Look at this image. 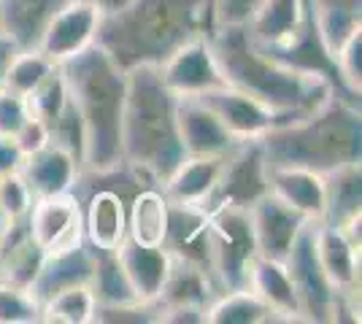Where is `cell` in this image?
I'll list each match as a JSON object with an SVG mask.
<instances>
[{"mask_svg": "<svg viewBox=\"0 0 362 324\" xmlns=\"http://www.w3.org/2000/svg\"><path fill=\"white\" fill-rule=\"evenodd\" d=\"M197 100H203L206 106L216 114V119L225 124L227 133L235 140H257L265 133H271L273 127L284 124V116L276 114L273 108L259 103L257 97L241 92L235 87H216L211 92L197 95Z\"/></svg>", "mask_w": 362, "mask_h": 324, "instance_id": "obj_13", "label": "cell"}, {"mask_svg": "<svg viewBox=\"0 0 362 324\" xmlns=\"http://www.w3.org/2000/svg\"><path fill=\"white\" fill-rule=\"evenodd\" d=\"M314 22L330 54L351 32L362 30V0H311Z\"/></svg>", "mask_w": 362, "mask_h": 324, "instance_id": "obj_29", "label": "cell"}, {"mask_svg": "<svg viewBox=\"0 0 362 324\" xmlns=\"http://www.w3.org/2000/svg\"><path fill=\"white\" fill-rule=\"evenodd\" d=\"M176 106L179 97L165 87L157 65H138L127 71L122 160L144 186H163L187 157Z\"/></svg>", "mask_w": 362, "mask_h": 324, "instance_id": "obj_3", "label": "cell"}, {"mask_svg": "<svg viewBox=\"0 0 362 324\" xmlns=\"http://www.w3.org/2000/svg\"><path fill=\"white\" fill-rule=\"evenodd\" d=\"M209 251H211V273L219 289L222 292L246 289L252 263L259 257L249 211L230 205L209 211Z\"/></svg>", "mask_w": 362, "mask_h": 324, "instance_id": "obj_7", "label": "cell"}, {"mask_svg": "<svg viewBox=\"0 0 362 324\" xmlns=\"http://www.w3.org/2000/svg\"><path fill=\"white\" fill-rule=\"evenodd\" d=\"M117 257L130 281L138 303H157V297L165 289L168 273L173 257L165 246H141L136 241H124L117 248Z\"/></svg>", "mask_w": 362, "mask_h": 324, "instance_id": "obj_18", "label": "cell"}, {"mask_svg": "<svg viewBox=\"0 0 362 324\" xmlns=\"http://www.w3.org/2000/svg\"><path fill=\"white\" fill-rule=\"evenodd\" d=\"M41 322V306L30 292L16 289L0 281V324H30Z\"/></svg>", "mask_w": 362, "mask_h": 324, "instance_id": "obj_37", "label": "cell"}, {"mask_svg": "<svg viewBox=\"0 0 362 324\" xmlns=\"http://www.w3.org/2000/svg\"><path fill=\"white\" fill-rule=\"evenodd\" d=\"M14 143H16V149L22 152V157H30V155H35V152H41L44 146H49V143H52L49 124L41 122L38 116H33V114H30V116L25 119V124L16 130Z\"/></svg>", "mask_w": 362, "mask_h": 324, "instance_id": "obj_39", "label": "cell"}, {"mask_svg": "<svg viewBox=\"0 0 362 324\" xmlns=\"http://www.w3.org/2000/svg\"><path fill=\"white\" fill-rule=\"evenodd\" d=\"M30 116V106L28 97L11 92L6 87H0V136L14 138L16 130L25 124V119Z\"/></svg>", "mask_w": 362, "mask_h": 324, "instance_id": "obj_38", "label": "cell"}, {"mask_svg": "<svg viewBox=\"0 0 362 324\" xmlns=\"http://www.w3.org/2000/svg\"><path fill=\"white\" fill-rule=\"evenodd\" d=\"M95 311H98V300L92 294L90 284H76V287H68L41 303V322L92 324Z\"/></svg>", "mask_w": 362, "mask_h": 324, "instance_id": "obj_32", "label": "cell"}, {"mask_svg": "<svg viewBox=\"0 0 362 324\" xmlns=\"http://www.w3.org/2000/svg\"><path fill=\"white\" fill-rule=\"evenodd\" d=\"M100 19L103 14L98 11V6H92L87 0H68L57 14L52 16V22L46 25L35 49L46 54L54 65L74 60L81 52L98 44Z\"/></svg>", "mask_w": 362, "mask_h": 324, "instance_id": "obj_12", "label": "cell"}, {"mask_svg": "<svg viewBox=\"0 0 362 324\" xmlns=\"http://www.w3.org/2000/svg\"><path fill=\"white\" fill-rule=\"evenodd\" d=\"M170 203L160 186H141L127 203V238L141 246H163L168 235Z\"/></svg>", "mask_w": 362, "mask_h": 324, "instance_id": "obj_27", "label": "cell"}, {"mask_svg": "<svg viewBox=\"0 0 362 324\" xmlns=\"http://www.w3.org/2000/svg\"><path fill=\"white\" fill-rule=\"evenodd\" d=\"M284 265L298 294L300 322H341L344 313H349V322H360V306L354 303V297L338 292L319 265L317 248H314V222H308L300 230Z\"/></svg>", "mask_w": 362, "mask_h": 324, "instance_id": "obj_6", "label": "cell"}, {"mask_svg": "<svg viewBox=\"0 0 362 324\" xmlns=\"http://www.w3.org/2000/svg\"><path fill=\"white\" fill-rule=\"evenodd\" d=\"M8 224H11V222H8V219L3 216V211H0V238L6 235V230H8Z\"/></svg>", "mask_w": 362, "mask_h": 324, "instance_id": "obj_44", "label": "cell"}, {"mask_svg": "<svg viewBox=\"0 0 362 324\" xmlns=\"http://www.w3.org/2000/svg\"><path fill=\"white\" fill-rule=\"evenodd\" d=\"M19 173L35 198H46V195L74 192L81 179V162L68 149L49 143L41 152L25 157Z\"/></svg>", "mask_w": 362, "mask_h": 324, "instance_id": "obj_19", "label": "cell"}, {"mask_svg": "<svg viewBox=\"0 0 362 324\" xmlns=\"http://www.w3.org/2000/svg\"><path fill=\"white\" fill-rule=\"evenodd\" d=\"M19 52L16 44L8 38V35H3L0 32V84H3V76H6V68H8V62L14 60V54Z\"/></svg>", "mask_w": 362, "mask_h": 324, "instance_id": "obj_42", "label": "cell"}, {"mask_svg": "<svg viewBox=\"0 0 362 324\" xmlns=\"http://www.w3.org/2000/svg\"><path fill=\"white\" fill-rule=\"evenodd\" d=\"M92 6H98V11L106 16V14H114V11H119L122 6H127L130 0H87Z\"/></svg>", "mask_w": 362, "mask_h": 324, "instance_id": "obj_43", "label": "cell"}, {"mask_svg": "<svg viewBox=\"0 0 362 324\" xmlns=\"http://www.w3.org/2000/svg\"><path fill=\"white\" fill-rule=\"evenodd\" d=\"M35 195L30 192L28 181L22 179V173H6L0 176V211L8 222H19V219H28L33 208Z\"/></svg>", "mask_w": 362, "mask_h": 324, "instance_id": "obj_36", "label": "cell"}, {"mask_svg": "<svg viewBox=\"0 0 362 324\" xmlns=\"http://www.w3.org/2000/svg\"><path fill=\"white\" fill-rule=\"evenodd\" d=\"M314 248L322 270L341 294L360 292V246L351 244L341 227L314 222Z\"/></svg>", "mask_w": 362, "mask_h": 324, "instance_id": "obj_17", "label": "cell"}, {"mask_svg": "<svg viewBox=\"0 0 362 324\" xmlns=\"http://www.w3.org/2000/svg\"><path fill=\"white\" fill-rule=\"evenodd\" d=\"M327 205L322 222L332 227H346L351 219L362 216V165L351 162L325 173Z\"/></svg>", "mask_w": 362, "mask_h": 324, "instance_id": "obj_28", "label": "cell"}, {"mask_svg": "<svg viewBox=\"0 0 362 324\" xmlns=\"http://www.w3.org/2000/svg\"><path fill=\"white\" fill-rule=\"evenodd\" d=\"M222 294L216 278L209 268L189 260L173 257L170 273H168L165 289L157 297V308H176V306H189V308L209 311L214 300Z\"/></svg>", "mask_w": 362, "mask_h": 324, "instance_id": "obj_22", "label": "cell"}, {"mask_svg": "<svg viewBox=\"0 0 362 324\" xmlns=\"http://www.w3.org/2000/svg\"><path fill=\"white\" fill-rule=\"evenodd\" d=\"M225 157L227 155L184 157V162L168 176L165 184L160 186L163 195H165V200L173 203V205H197V208H206L214 186L219 181Z\"/></svg>", "mask_w": 362, "mask_h": 324, "instance_id": "obj_21", "label": "cell"}, {"mask_svg": "<svg viewBox=\"0 0 362 324\" xmlns=\"http://www.w3.org/2000/svg\"><path fill=\"white\" fill-rule=\"evenodd\" d=\"M30 238L44 248L46 254L68 251L84 244V219L81 200L76 192H60L35 198L28 214Z\"/></svg>", "mask_w": 362, "mask_h": 324, "instance_id": "obj_9", "label": "cell"}, {"mask_svg": "<svg viewBox=\"0 0 362 324\" xmlns=\"http://www.w3.org/2000/svg\"><path fill=\"white\" fill-rule=\"evenodd\" d=\"M160 78L176 97H197L225 87V73L211 49V35H200L179 47L168 60L157 65Z\"/></svg>", "mask_w": 362, "mask_h": 324, "instance_id": "obj_10", "label": "cell"}, {"mask_svg": "<svg viewBox=\"0 0 362 324\" xmlns=\"http://www.w3.org/2000/svg\"><path fill=\"white\" fill-rule=\"evenodd\" d=\"M249 219H252V230H255L257 254L268 257V260H279V263L287 260L300 230L308 224L305 216L289 208L287 203L279 200L271 192L249 208Z\"/></svg>", "mask_w": 362, "mask_h": 324, "instance_id": "obj_14", "label": "cell"}, {"mask_svg": "<svg viewBox=\"0 0 362 324\" xmlns=\"http://www.w3.org/2000/svg\"><path fill=\"white\" fill-rule=\"evenodd\" d=\"M22 152L16 149L14 138H6V136H0V176H6V173H14V170L22 168Z\"/></svg>", "mask_w": 362, "mask_h": 324, "instance_id": "obj_41", "label": "cell"}, {"mask_svg": "<svg viewBox=\"0 0 362 324\" xmlns=\"http://www.w3.org/2000/svg\"><path fill=\"white\" fill-rule=\"evenodd\" d=\"M268 168H308L314 173H330L362 160V114L360 103L332 95L314 114L292 119L262 138Z\"/></svg>", "mask_w": 362, "mask_h": 324, "instance_id": "obj_5", "label": "cell"}, {"mask_svg": "<svg viewBox=\"0 0 362 324\" xmlns=\"http://www.w3.org/2000/svg\"><path fill=\"white\" fill-rule=\"evenodd\" d=\"M95 251V270L90 278V289L98 300V306H124L138 303L130 281L124 276L117 251Z\"/></svg>", "mask_w": 362, "mask_h": 324, "instance_id": "obj_31", "label": "cell"}, {"mask_svg": "<svg viewBox=\"0 0 362 324\" xmlns=\"http://www.w3.org/2000/svg\"><path fill=\"white\" fill-rule=\"evenodd\" d=\"M246 289H252L257 297H262L273 313L279 316V322H300V306H298V294L292 287V278L287 273V265L268 257H257L249 270V284Z\"/></svg>", "mask_w": 362, "mask_h": 324, "instance_id": "obj_26", "label": "cell"}, {"mask_svg": "<svg viewBox=\"0 0 362 324\" xmlns=\"http://www.w3.org/2000/svg\"><path fill=\"white\" fill-rule=\"evenodd\" d=\"M259 0H216V16L219 25L225 22H246Z\"/></svg>", "mask_w": 362, "mask_h": 324, "instance_id": "obj_40", "label": "cell"}, {"mask_svg": "<svg viewBox=\"0 0 362 324\" xmlns=\"http://www.w3.org/2000/svg\"><path fill=\"white\" fill-rule=\"evenodd\" d=\"M209 324H268L279 322L273 308L252 289L222 292L206 311Z\"/></svg>", "mask_w": 362, "mask_h": 324, "instance_id": "obj_30", "label": "cell"}, {"mask_svg": "<svg viewBox=\"0 0 362 324\" xmlns=\"http://www.w3.org/2000/svg\"><path fill=\"white\" fill-rule=\"evenodd\" d=\"M60 71L68 81V92L84 130L81 176H106L122 170V119L127 97V71H122L98 44L74 60L62 62Z\"/></svg>", "mask_w": 362, "mask_h": 324, "instance_id": "obj_4", "label": "cell"}, {"mask_svg": "<svg viewBox=\"0 0 362 324\" xmlns=\"http://www.w3.org/2000/svg\"><path fill=\"white\" fill-rule=\"evenodd\" d=\"M335 62V73L338 81L344 87V92L354 100H360L362 95V30L351 32L346 41L338 47V52L332 54Z\"/></svg>", "mask_w": 362, "mask_h": 324, "instance_id": "obj_35", "label": "cell"}, {"mask_svg": "<svg viewBox=\"0 0 362 324\" xmlns=\"http://www.w3.org/2000/svg\"><path fill=\"white\" fill-rule=\"evenodd\" d=\"M54 68L57 65L49 60L46 54H41L38 49H19L14 54V60L8 62V68H6V76H3L0 87L28 97Z\"/></svg>", "mask_w": 362, "mask_h": 324, "instance_id": "obj_33", "label": "cell"}, {"mask_svg": "<svg viewBox=\"0 0 362 324\" xmlns=\"http://www.w3.org/2000/svg\"><path fill=\"white\" fill-rule=\"evenodd\" d=\"M219 28L216 0H130L100 19L98 47L122 71L160 65L187 41Z\"/></svg>", "mask_w": 362, "mask_h": 324, "instance_id": "obj_1", "label": "cell"}, {"mask_svg": "<svg viewBox=\"0 0 362 324\" xmlns=\"http://www.w3.org/2000/svg\"><path fill=\"white\" fill-rule=\"evenodd\" d=\"M71 103V92H68V81L62 76L60 65L49 73V76L28 95V106H30V114L38 116L41 122L52 124L57 116H60L65 106Z\"/></svg>", "mask_w": 362, "mask_h": 324, "instance_id": "obj_34", "label": "cell"}, {"mask_svg": "<svg viewBox=\"0 0 362 324\" xmlns=\"http://www.w3.org/2000/svg\"><path fill=\"white\" fill-rule=\"evenodd\" d=\"M92 270H95V251L84 241L81 246L68 248V251H57V254H46L41 273L33 281L30 294L33 300L41 306L52 294L62 292L76 284H90Z\"/></svg>", "mask_w": 362, "mask_h": 324, "instance_id": "obj_23", "label": "cell"}, {"mask_svg": "<svg viewBox=\"0 0 362 324\" xmlns=\"http://www.w3.org/2000/svg\"><path fill=\"white\" fill-rule=\"evenodd\" d=\"M271 192L268 186V162L262 143L257 140H238L225 157L219 181L214 186L211 198L206 203V214L214 208H243L249 211L259 198Z\"/></svg>", "mask_w": 362, "mask_h": 324, "instance_id": "obj_8", "label": "cell"}, {"mask_svg": "<svg viewBox=\"0 0 362 324\" xmlns=\"http://www.w3.org/2000/svg\"><path fill=\"white\" fill-rule=\"evenodd\" d=\"M68 0H0V32L16 49H35L46 25Z\"/></svg>", "mask_w": 362, "mask_h": 324, "instance_id": "obj_25", "label": "cell"}, {"mask_svg": "<svg viewBox=\"0 0 362 324\" xmlns=\"http://www.w3.org/2000/svg\"><path fill=\"white\" fill-rule=\"evenodd\" d=\"M211 49L227 84L273 108L284 122L314 114L335 95L327 78L298 71L257 47L243 22L219 25L211 32Z\"/></svg>", "mask_w": 362, "mask_h": 324, "instance_id": "obj_2", "label": "cell"}, {"mask_svg": "<svg viewBox=\"0 0 362 324\" xmlns=\"http://www.w3.org/2000/svg\"><path fill=\"white\" fill-rule=\"evenodd\" d=\"M176 119H179L181 146L187 157H211L227 155L238 140L227 133V127L197 97H179L176 106Z\"/></svg>", "mask_w": 362, "mask_h": 324, "instance_id": "obj_16", "label": "cell"}, {"mask_svg": "<svg viewBox=\"0 0 362 324\" xmlns=\"http://www.w3.org/2000/svg\"><path fill=\"white\" fill-rule=\"evenodd\" d=\"M163 246L170 257H181L211 270V251H209V214L197 205H173L168 219V235ZM214 276V273H211Z\"/></svg>", "mask_w": 362, "mask_h": 324, "instance_id": "obj_24", "label": "cell"}, {"mask_svg": "<svg viewBox=\"0 0 362 324\" xmlns=\"http://www.w3.org/2000/svg\"><path fill=\"white\" fill-rule=\"evenodd\" d=\"M81 200L84 241L98 251H117L127 241V203L119 189L95 186Z\"/></svg>", "mask_w": 362, "mask_h": 324, "instance_id": "obj_15", "label": "cell"}, {"mask_svg": "<svg viewBox=\"0 0 362 324\" xmlns=\"http://www.w3.org/2000/svg\"><path fill=\"white\" fill-rule=\"evenodd\" d=\"M311 22V0H259L243 25L257 47L268 54H281L300 41Z\"/></svg>", "mask_w": 362, "mask_h": 324, "instance_id": "obj_11", "label": "cell"}, {"mask_svg": "<svg viewBox=\"0 0 362 324\" xmlns=\"http://www.w3.org/2000/svg\"><path fill=\"white\" fill-rule=\"evenodd\" d=\"M268 186L271 195L284 200L308 222H322L325 205H327V186L325 176L308 168H268Z\"/></svg>", "mask_w": 362, "mask_h": 324, "instance_id": "obj_20", "label": "cell"}]
</instances>
